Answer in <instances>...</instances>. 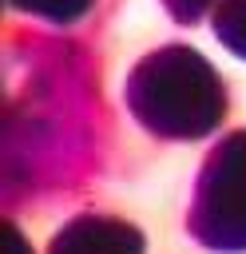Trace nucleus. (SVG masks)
I'll return each mask as SVG.
<instances>
[{"label": "nucleus", "mask_w": 246, "mask_h": 254, "mask_svg": "<svg viewBox=\"0 0 246 254\" xmlns=\"http://www.w3.org/2000/svg\"><path fill=\"white\" fill-rule=\"evenodd\" d=\"M4 8L24 12V16H36V20L56 24V28H67V24L83 20L95 8V0H4Z\"/></svg>", "instance_id": "nucleus-5"}, {"label": "nucleus", "mask_w": 246, "mask_h": 254, "mask_svg": "<svg viewBox=\"0 0 246 254\" xmlns=\"http://www.w3.org/2000/svg\"><path fill=\"white\" fill-rule=\"evenodd\" d=\"M210 32L230 56L246 60V0H218L210 12Z\"/></svg>", "instance_id": "nucleus-4"}, {"label": "nucleus", "mask_w": 246, "mask_h": 254, "mask_svg": "<svg viewBox=\"0 0 246 254\" xmlns=\"http://www.w3.org/2000/svg\"><path fill=\"white\" fill-rule=\"evenodd\" d=\"M186 230L218 254H246V127L222 135L194 179Z\"/></svg>", "instance_id": "nucleus-2"}, {"label": "nucleus", "mask_w": 246, "mask_h": 254, "mask_svg": "<svg viewBox=\"0 0 246 254\" xmlns=\"http://www.w3.org/2000/svg\"><path fill=\"white\" fill-rule=\"evenodd\" d=\"M163 8H167V16H171L175 24L194 28V24L206 20V12L218 8V0H163Z\"/></svg>", "instance_id": "nucleus-6"}, {"label": "nucleus", "mask_w": 246, "mask_h": 254, "mask_svg": "<svg viewBox=\"0 0 246 254\" xmlns=\"http://www.w3.org/2000/svg\"><path fill=\"white\" fill-rule=\"evenodd\" d=\"M143 250L147 238L135 222L95 210L67 218L48 242V254H143Z\"/></svg>", "instance_id": "nucleus-3"}, {"label": "nucleus", "mask_w": 246, "mask_h": 254, "mask_svg": "<svg viewBox=\"0 0 246 254\" xmlns=\"http://www.w3.org/2000/svg\"><path fill=\"white\" fill-rule=\"evenodd\" d=\"M123 99L131 119L167 143H198L214 135L230 111L218 67L190 44H163L131 64Z\"/></svg>", "instance_id": "nucleus-1"}, {"label": "nucleus", "mask_w": 246, "mask_h": 254, "mask_svg": "<svg viewBox=\"0 0 246 254\" xmlns=\"http://www.w3.org/2000/svg\"><path fill=\"white\" fill-rule=\"evenodd\" d=\"M4 246H8V254H32L28 242H24V234L16 226H4Z\"/></svg>", "instance_id": "nucleus-7"}]
</instances>
